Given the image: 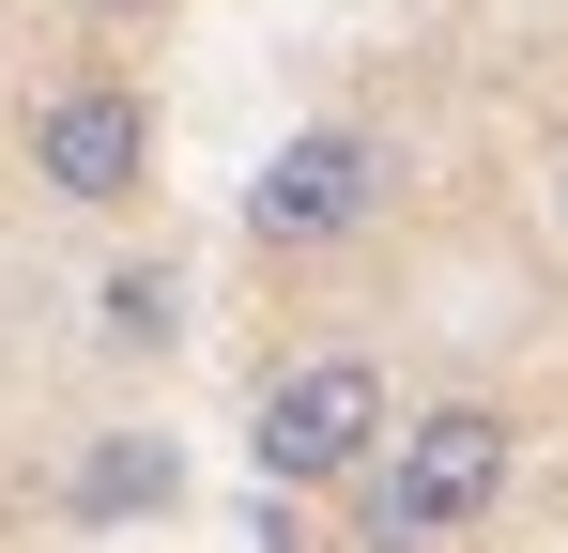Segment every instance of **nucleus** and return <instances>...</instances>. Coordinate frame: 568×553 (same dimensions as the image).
Here are the masks:
<instances>
[{
    "mask_svg": "<svg viewBox=\"0 0 568 553\" xmlns=\"http://www.w3.org/2000/svg\"><path fill=\"white\" fill-rule=\"evenodd\" d=\"M507 415L491 400H430V415H384V446L338 476L354 492V539L369 553H462L491 507H507Z\"/></svg>",
    "mask_w": 568,
    "mask_h": 553,
    "instance_id": "1",
    "label": "nucleus"
},
{
    "mask_svg": "<svg viewBox=\"0 0 568 553\" xmlns=\"http://www.w3.org/2000/svg\"><path fill=\"white\" fill-rule=\"evenodd\" d=\"M369 446H384V369L369 354H292L277 384H262V415H246L262 492H338Z\"/></svg>",
    "mask_w": 568,
    "mask_h": 553,
    "instance_id": "2",
    "label": "nucleus"
},
{
    "mask_svg": "<svg viewBox=\"0 0 568 553\" xmlns=\"http://www.w3.org/2000/svg\"><path fill=\"white\" fill-rule=\"evenodd\" d=\"M369 215H384V139L369 123H292L277 154H262V184H246V247H277V262L354 247Z\"/></svg>",
    "mask_w": 568,
    "mask_h": 553,
    "instance_id": "3",
    "label": "nucleus"
},
{
    "mask_svg": "<svg viewBox=\"0 0 568 553\" xmlns=\"http://www.w3.org/2000/svg\"><path fill=\"white\" fill-rule=\"evenodd\" d=\"M31 184L78 200V215H123V200L154 184V92H123V78L47 92V108H31Z\"/></svg>",
    "mask_w": 568,
    "mask_h": 553,
    "instance_id": "4",
    "label": "nucleus"
},
{
    "mask_svg": "<svg viewBox=\"0 0 568 553\" xmlns=\"http://www.w3.org/2000/svg\"><path fill=\"white\" fill-rule=\"evenodd\" d=\"M170 492H185V461L154 446V431H108V446L62 476V507H78V523H154Z\"/></svg>",
    "mask_w": 568,
    "mask_h": 553,
    "instance_id": "5",
    "label": "nucleus"
},
{
    "mask_svg": "<svg viewBox=\"0 0 568 553\" xmlns=\"http://www.w3.org/2000/svg\"><path fill=\"white\" fill-rule=\"evenodd\" d=\"M93 308H108V339H123V354H154V339L185 323V308H170V276H154V262H123V276L93 292Z\"/></svg>",
    "mask_w": 568,
    "mask_h": 553,
    "instance_id": "6",
    "label": "nucleus"
},
{
    "mask_svg": "<svg viewBox=\"0 0 568 553\" xmlns=\"http://www.w3.org/2000/svg\"><path fill=\"white\" fill-rule=\"evenodd\" d=\"M78 16H108V31H123V16H154V0H78Z\"/></svg>",
    "mask_w": 568,
    "mask_h": 553,
    "instance_id": "7",
    "label": "nucleus"
},
{
    "mask_svg": "<svg viewBox=\"0 0 568 553\" xmlns=\"http://www.w3.org/2000/svg\"><path fill=\"white\" fill-rule=\"evenodd\" d=\"M554 231H568V154H554Z\"/></svg>",
    "mask_w": 568,
    "mask_h": 553,
    "instance_id": "8",
    "label": "nucleus"
}]
</instances>
